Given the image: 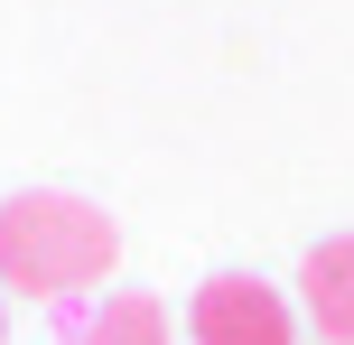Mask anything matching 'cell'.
Instances as JSON below:
<instances>
[{
	"label": "cell",
	"mask_w": 354,
	"mask_h": 345,
	"mask_svg": "<svg viewBox=\"0 0 354 345\" xmlns=\"http://www.w3.org/2000/svg\"><path fill=\"white\" fill-rule=\"evenodd\" d=\"M122 261V224L66 187H19L0 205V290L19 299H84Z\"/></svg>",
	"instance_id": "1"
},
{
	"label": "cell",
	"mask_w": 354,
	"mask_h": 345,
	"mask_svg": "<svg viewBox=\"0 0 354 345\" xmlns=\"http://www.w3.org/2000/svg\"><path fill=\"white\" fill-rule=\"evenodd\" d=\"M187 336L196 345H299V308L252 271H214L187 299Z\"/></svg>",
	"instance_id": "2"
},
{
	"label": "cell",
	"mask_w": 354,
	"mask_h": 345,
	"mask_svg": "<svg viewBox=\"0 0 354 345\" xmlns=\"http://www.w3.org/2000/svg\"><path fill=\"white\" fill-rule=\"evenodd\" d=\"M299 308L326 345H354V234H326L299 261Z\"/></svg>",
	"instance_id": "3"
},
{
	"label": "cell",
	"mask_w": 354,
	"mask_h": 345,
	"mask_svg": "<svg viewBox=\"0 0 354 345\" xmlns=\"http://www.w3.org/2000/svg\"><path fill=\"white\" fill-rule=\"evenodd\" d=\"M56 345H168V308L149 290H103Z\"/></svg>",
	"instance_id": "4"
},
{
	"label": "cell",
	"mask_w": 354,
	"mask_h": 345,
	"mask_svg": "<svg viewBox=\"0 0 354 345\" xmlns=\"http://www.w3.org/2000/svg\"><path fill=\"white\" fill-rule=\"evenodd\" d=\"M0 336H10V317H0Z\"/></svg>",
	"instance_id": "5"
}]
</instances>
